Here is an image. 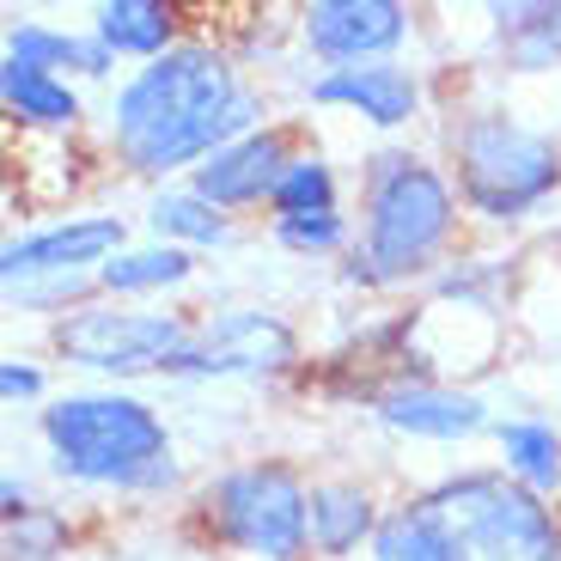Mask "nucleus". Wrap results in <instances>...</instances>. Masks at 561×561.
<instances>
[{
	"instance_id": "f257e3e1",
	"label": "nucleus",
	"mask_w": 561,
	"mask_h": 561,
	"mask_svg": "<svg viewBox=\"0 0 561 561\" xmlns=\"http://www.w3.org/2000/svg\"><path fill=\"white\" fill-rule=\"evenodd\" d=\"M263 123L256 92L208 43H171L165 56L140 61L111 104V147L135 178L196 171L214 147L251 135Z\"/></svg>"
},
{
	"instance_id": "f03ea898",
	"label": "nucleus",
	"mask_w": 561,
	"mask_h": 561,
	"mask_svg": "<svg viewBox=\"0 0 561 561\" xmlns=\"http://www.w3.org/2000/svg\"><path fill=\"white\" fill-rule=\"evenodd\" d=\"M458 232V190L439 165L415 153H373L360 183V251L348 275L391 287L415 280L446 256Z\"/></svg>"
},
{
	"instance_id": "7ed1b4c3",
	"label": "nucleus",
	"mask_w": 561,
	"mask_h": 561,
	"mask_svg": "<svg viewBox=\"0 0 561 561\" xmlns=\"http://www.w3.org/2000/svg\"><path fill=\"white\" fill-rule=\"evenodd\" d=\"M43 446H49L61 477L99 482V489L147 494L178 477L165 421L135 397H104V391L61 397V403L43 409Z\"/></svg>"
},
{
	"instance_id": "20e7f679",
	"label": "nucleus",
	"mask_w": 561,
	"mask_h": 561,
	"mask_svg": "<svg viewBox=\"0 0 561 561\" xmlns=\"http://www.w3.org/2000/svg\"><path fill=\"white\" fill-rule=\"evenodd\" d=\"M446 537L451 561H556L561 531L549 513V494L525 489L506 470H463L421 494Z\"/></svg>"
},
{
	"instance_id": "39448f33",
	"label": "nucleus",
	"mask_w": 561,
	"mask_h": 561,
	"mask_svg": "<svg viewBox=\"0 0 561 561\" xmlns=\"http://www.w3.org/2000/svg\"><path fill=\"white\" fill-rule=\"evenodd\" d=\"M458 196L489 220H519L561 183V147L501 111H477L451 128Z\"/></svg>"
},
{
	"instance_id": "423d86ee",
	"label": "nucleus",
	"mask_w": 561,
	"mask_h": 561,
	"mask_svg": "<svg viewBox=\"0 0 561 561\" xmlns=\"http://www.w3.org/2000/svg\"><path fill=\"white\" fill-rule=\"evenodd\" d=\"M214 537L251 561H306L311 556V489L287 463H239L202 494Z\"/></svg>"
},
{
	"instance_id": "0eeeda50",
	"label": "nucleus",
	"mask_w": 561,
	"mask_h": 561,
	"mask_svg": "<svg viewBox=\"0 0 561 561\" xmlns=\"http://www.w3.org/2000/svg\"><path fill=\"white\" fill-rule=\"evenodd\" d=\"M183 336H190V323L165 318V311L73 306L56 318L49 348L73 366H92V373H159V360H165Z\"/></svg>"
},
{
	"instance_id": "6e6552de",
	"label": "nucleus",
	"mask_w": 561,
	"mask_h": 561,
	"mask_svg": "<svg viewBox=\"0 0 561 561\" xmlns=\"http://www.w3.org/2000/svg\"><path fill=\"white\" fill-rule=\"evenodd\" d=\"M294 354L299 342L275 311H220L159 360V379H263L287 373Z\"/></svg>"
},
{
	"instance_id": "1a4fd4ad",
	"label": "nucleus",
	"mask_w": 561,
	"mask_h": 561,
	"mask_svg": "<svg viewBox=\"0 0 561 561\" xmlns=\"http://www.w3.org/2000/svg\"><path fill=\"white\" fill-rule=\"evenodd\" d=\"M299 43L330 68L348 61H391L409 43V7L403 0H306Z\"/></svg>"
},
{
	"instance_id": "9d476101",
	"label": "nucleus",
	"mask_w": 561,
	"mask_h": 561,
	"mask_svg": "<svg viewBox=\"0 0 561 561\" xmlns=\"http://www.w3.org/2000/svg\"><path fill=\"white\" fill-rule=\"evenodd\" d=\"M287 165H294V140L280 135V128L256 123L251 135L214 147V153L190 171V183H196L208 202H220L226 214H244V208H263V202L275 196V183Z\"/></svg>"
},
{
	"instance_id": "9b49d317",
	"label": "nucleus",
	"mask_w": 561,
	"mask_h": 561,
	"mask_svg": "<svg viewBox=\"0 0 561 561\" xmlns=\"http://www.w3.org/2000/svg\"><path fill=\"white\" fill-rule=\"evenodd\" d=\"M311 104L354 111L373 128H403L421 111V85L397 61H348V68H330L323 80H311Z\"/></svg>"
},
{
	"instance_id": "f8f14e48",
	"label": "nucleus",
	"mask_w": 561,
	"mask_h": 561,
	"mask_svg": "<svg viewBox=\"0 0 561 561\" xmlns=\"http://www.w3.org/2000/svg\"><path fill=\"white\" fill-rule=\"evenodd\" d=\"M116 251H123V220L85 214V220H61V226H43V232L13 239L7 256H0V268H7V280L43 275V268H99Z\"/></svg>"
},
{
	"instance_id": "ddd939ff",
	"label": "nucleus",
	"mask_w": 561,
	"mask_h": 561,
	"mask_svg": "<svg viewBox=\"0 0 561 561\" xmlns=\"http://www.w3.org/2000/svg\"><path fill=\"white\" fill-rule=\"evenodd\" d=\"M379 421L409 439H470L482 434V403L439 391V385H403V391L379 397Z\"/></svg>"
},
{
	"instance_id": "4468645a",
	"label": "nucleus",
	"mask_w": 561,
	"mask_h": 561,
	"mask_svg": "<svg viewBox=\"0 0 561 561\" xmlns=\"http://www.w3.org/2000/svg\"><path fill=\"white\" fill-rule=\"evenodd\" d=\"M0 104L25 128H73L80 123V92L68 85V73H49L19 56H7V68H0Z\"/></svg>"
},
{
	"instance_id": "2eb2a0df",
	"label": "nucleus",
	"mask_w": 561,
	"mask_h": 561,
	"mask_svg": "<svg viewBox=\"0 0 561 561\" xmlns=\"http://www.w3.org/2000/svg\"><path fill=\"white\" fill-rule=\"evenodd\" d=\"M379 519L385 513L360 482H318L311 489V549L318 556H354L360 543H373Z\"/></svg>"
},
{
	"instance_id": "dca6fc26",
	"label": "nucleus",
	"mask_w": 561,
	"mask_h": 561,
	"mask_svg": "<svg viewBox=\"0 0 561 561\" xmlns=\"http://www.w3.org/2000/svg\"><path fill=\"white\" fill-rule=\"evenodd\" d=\"M196 275V256L190 244H147V251H116L99 263V287L111 299H140V294H165V287H183V280Z\"/></svg>"
},
{
	"instance_id": "f3484780",
	"label": "nucleus",
	"mask_w": 561,
	"mask_h": 561,
	"mask_svg": "<svg viewBox=\"0 0 561 561\" xmlns=\"http://www.w3.org/2000/svg\"><path fill=\"white\" fill-rule=\"evenodd\" d=\"M7 56L19 61H37V68L49 73H80V80H104L116 61V49L92 31V37H80V31H49V25H13V37H7Z\"/></svg>"
},
{
	"instance_id": "a211bd4d",
	"label": "nucleus",
	"mask_w": 561,
	"mask_h": 561,
	"mask_svg": "<svg viewBox=\"0 0 561 561\" xmlns=\"http://www.w3.org/2000/svg\"><path fill=\"white\" fill-rule=\"evenodd\" d=\"M99 37L111 43L116 56L153 61L178 43V19L171 0H99Z\"/></svg>"
},
{
	"instance_id": "6ab92c4d",
	"label": "nucleus",
	"mask_w": 561,
	"mask_h": 561,
	"mask_svg": "<svg viewBox=\"0 0 561 561\" xmlns=\"http://www.w3.org/2000/svg\"><path fill=\"white\" fill-rule=\"evenodd\" d=\"M147 226H153L159 239H171V244H190V251H214V244L232 239V214H226L220 202L202 196L196 183H190V190H165V196H153Z\"/></svg>"
},
{
	"instance_id": "aec40b11",
	"label": "nucleus",
	"mask_w": 561,
	"mask_h": 561,
	"mask_svg": "<svg viewBox=\"0 0 561 561\" xmlns=\"http://www.w3.org/2000/svg\"><path fill=\"white\" fill-rule=\"evenodd\" d=\"M494 446H501V458H506V477H519L525 489H537V494L561 489L556 427H543V421H501V427H494Z\"/></svg>"
},
{
	"instance_id": "412c9836",
	"label": "nucleus",
	"mask_w": 561,
	"mask_h": 561,
	"mask_svg": "<svg viewBox=\"0 0 561 561\" xmlns=\"http://www.w3.org/2000/svg\"><path fill=\"white\" fill-rule=\"evenodd\" d=\"M373 561H451L446 556V537H439L434 513L427 506H397L385 513L379 531H373Z\"/></svg>"
},
{
	"instance_id": "4be33fe9",
	"label": "nucleus",
	"mask_w": 561,
	"mask_h": 561,
	"mask_svg": "<svg viewBox=\"0 0 561 561\" xmlns=\"http://www.w3.org/2000/svg\"><path fill=\"white\" fill-rule=\"evenodd\" d=\"M501 56H506V68H519V73L561 68V0H543V7H531L519 25H506Z\"/></svg>"
},
{
	"instance_id": "5701e85b",
	"label": "nucleus",
	"mask_w": 561,
	"mask_h": 561,
	"mask_svg": "<svg viewBox=\"0 0 561 561\" xmlns=\"http://www.w3.org/2000/svg\"><path fill=\"white\" fill-rule=\"evenodd\" d=\"M7 294L19 299V306H31V311H73V306H85L92 294H104L99 287V275H80V268H43V275H19V280H7Z\"/></svg>"
},
{
	"instance_id": "b1692460",
	"label": "nucleus",
	"mask_w": 561,
	"mask_h": 561,
	"mask_svg": "<svg viewBox=\"0 0 561 561\" xmlns=\"http://www.w3.org/2000/svg\"><path fill=\"white\" fill-rule=\"evenodd\" d=\"M275 214H318V208H336V171L311 153H294V165L280 171L275 196H268Z\"/></svg>"
},
{
	"instance_id": "393cba45",
	"label": "nucleus",
	"mask_w": 561,
	"mask_h": 561,
	"mask_svg": "<svg viewBox=\"0 0 561 561\" xmlns=\"http://www.w3.org/2000/svg\"><path fill=\"white\" fill-rule=\"evenodd\" d=\"M275 244L294 256H330L348 244V220L336 208H318V214H275Z\"/></svg>"
},
{
	"instance_id": "a878e982",
	"label": "nucleus",
	"mask_w": 561,
	"mask_h": 561,
	"mask_svg": "<svg viewBox=\"0 0 561 561\" xmlns=\"http://www.w3.org/2000/svg\"><path fill=\"white\" fill-rule=\"evenodd\" d=\"M68 549V525L56 513H13L7 519V561H56Z\"/></svg>"
},
{
	"instance_id": "bb28decb",
	"label": "nucleus",
	"mask_w": 561,
	"mask_h": 561,
	"mask_svg": "<svg viewBox=\"0 0 561 561\" xmlns=\"http://www.w3.org/2000/svg\"><path fill=\"white\" fill-rule=\"evenodd\" d=\"M0 391H7V403H37V397H43V373L31 360H7V366H0Z\"/></svg>"
},
{
	"instance_id": "cd10ccee",
	"label": "nucleus",
	"mask_w": 561,
	"mask_h": 561,
	"mask_svg": "<svg viewBox=\"0 0 561 561\" xmlns=\"http://www.w3.org/2000/svg\"><path fill=\"white\" fill-rule=\"evenodd\" d=\"M531 7H543V0H489V13H494V31H506V25H519Z\"/></svg>"
},
{
	"instance_id": "c85d7f7f",
	"label": "nucleus",
	"mask_w": 561,
	"mask_h": 561,
	"mask_svg": "<svg viewBox=\"0 0 561 561\" xmlns=\"http://www.w3.org/2000/svg\"><path fill=\"white\" fill-rule=\"evenodd\" d=\"M556 561H561V556H556Z\"/></svg>"
}]
</instances>
